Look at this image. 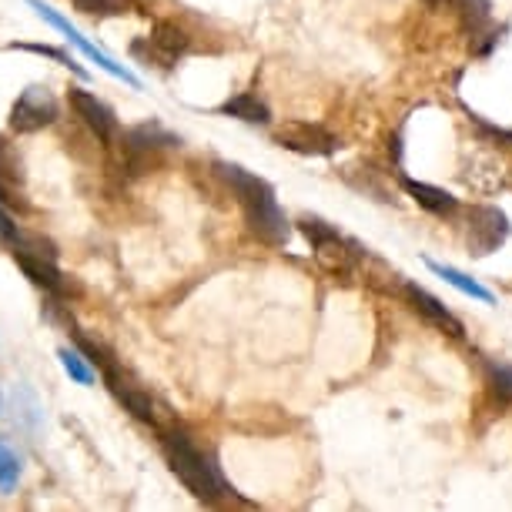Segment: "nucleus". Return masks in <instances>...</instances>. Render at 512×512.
<instances>
[{
  "instance_id": "obj_9",
  "label": "nucleus",
  "mask_w": 512,
  "mask_h": 512,
  "mask_svg": "<svg viewBox=\"0 0 512 512\" xmlns=\"http://www.w3.org/2000/svg\"><path fill=\"white\" fill-rule=\"evenodd\" d=\"M104 375H108L111 395L134 415V419H141V422H148V425H158V405H154V399L141 389V385H134L131 379H124V375L114 369V365H108Z\"/></svg>"
},
{
  "instance_id": "obj_14",
  "label": "nucleus",
  "mask_w": 512,
  "mask_h": 512,
  "mask_svg": "<svg viewBox=\"0 0 512 512\" xmlns=\"http://www.w3.org/2000/svg\"><path fill=\"white\" fill-rule=\"evenodd\" d=\"M17 265L24 268V275L31 278L34 285L47 288V292H61L64 282H61V272H57V258H47V255H37V251H14Z\"/></svg>"
},
{
  "instance_id": "obj_25",
  "label": "nucleus",
  "mask_w": 512,
  "mask_h": 512,
  "mask_svg": "<svg viewBox=\"0 0 512 512\" xmlns=\"http://www.w3.org/2000/svg\"><path fill=\"white\" fill-rule=\"evenodd\" d=\"M429 4H446V0H429Z\"/></svg>"
},
{
  "instance_id": "obj_24",
  "label": "nucleus",
  "mask_w": 512,
  "mask_h": 512,
  "mask_svg": "<svg viewBox=\"0 0 512 512\" xmlns=\"http://www.w3.org/2000/svg\"><path fill=\"white\" fill-rule=\"evenodd\" d=\"M17 238H21V231H17V225L11 221V215H7V211L0 208V245L14 248V245H17Z\"/></svg>"
},
{
  "instance_id": "obj_7",
  "label": "nucleus",
  "mask_w": 512,
  "mask_h": 512,
  "mask_svg": "<svg viewBox=\"0 0 512 512\" xmlns=\"http://www.w3.org/2000/svg\"><path fill=\"white\" fill-rule=\"evenodd\" d=\"M275 141L282 148L295 154H312V158H325L338 148L335 134L325 131L322 124H305V121H288L275 131Z\"/></svg>"
},
{
  "instance_id": "obj_3",
  "label": "nucleus",
  "mask_w": 512,
  "mask_h": 512,
  "mask_svg": "<svg viewBox=\"0 0 512 512\" xmlns=\"http://www.w3.org/2000/svg\"><path fill=\"white\" fill-rule=\"evenodd\" d=\"M298 228H302V235L312 241V255L322 272L335 275V278L355 275V262H359V255H362L359 245L345 241L335 228H328L325 221H318V218H302Z\"/></svg>"
},
{
  "instance_id": "obj_8",
  "label": "nucleus",
  "mask_w": 512,
  "mask_h": 512,
  "mask_svg": "<svg viewBox=\"0 0 512 512\" xmlns=\"http://www.w3.org/2000/svg\"><path fill=\"white\" fill-rule=\"evenodd\" d=\"M462 181L476 191H496V188H506L509 181V164L502 158L499 151H472L466 164H462Z\"/></svg>"
},
{
  "instance_id": "obj_13",
  "label": "nucleus",
  "mask_w": 512,
  "mask_h": 512,
  "mask_svg": "<svg viewBox=\"0 0 512 512\" xmlns=\"http://www.w3.org/2000/svg\"><path fill=\"white\" fill-rule=\"evenodd\" d=\"M405 298H409V305H412L422 318H429V322H432V325H439L442 332H449V335L462 338V322L449 312L446 305L439 302L436 295H429V292H425V288H419V285H405Z\"/></svg>"
},
{
  "instance_id": "obj_19",
  "label": "nucleus",
  "mask_w": 512,
  "mask_h": 512,
  "mask_svg": "<svg viewBox=\"0 0 512 512\" xmlns=\"http://www.w3.org/2000/svg\"><path fill=\"white\" fill-rule=\"evenodd\" d=\"M57 359H61L64 372L71 375V379H74L77 385H91V382H94L91 365L84 362V355H81V352H74V349H61V352H57Z\"/></svg>"
},
{
  "instance_id": "obj_18",
  "label": "nucleus",
  "mask_w": 512,
  "mask_h": 512,
  "mask_svg": "<svg viewBox=\"0 0 512 512\" xmlns=\"http://www.w3.org/2000/svg\"><path fill=\"white\" fill-rule=\"evenodd\" d=\"M456 7H459V17H462V24H466V31L472 34H479L482 27L492 21L489 0H456Z\"/></svg>"
},
{
  "instance_id": "obj_22",
  "label": "nucleus",
  "mask_w": 512,
  "mask_h": 512,
  "mask_svg": "<svg viewBox=\"0 0 512 512\" xmlns=\"http://www.w3.org/2000/svg\"><path fill=\"white\" fill-rule=\"evenodd\" d=\"M77 11L84 14H98V17H111V14H124L128 0H71Z\"/></svg>"
},
{
  "instance_id": "obj_4",
  "label": "nucleus",
  "mask_w": 512,
  "mask_h": 512,
  "mask_svg": "<svg viewBox=\"0 0 512 512\" xmlns=\"http://www.w3.org/2000/svg\"><path fill=\"white\" fill-rule=\"evenodd\" d=\"M54 121H57V101L51 91L41 88V84L27 88L11 108V128L17 134H34Z\"/></svg>"
},
{
  "instance_id": "obj_17",
  "label": "nucleus",
  "mask_w": 512,
  "mask_h": 512,
  "mask_svg": "<svg viewBox=\"0 0 512 512\" xmlns=\"http://www.w3.org/2000/svg\"><path fill=\"white\" fill-rule=\"evenodd\" d=\"M221 114H231V118L248 121V124H268V108L255 94H238V98L225 101L221 104Z\"/></svg>"
},
{
  "instance_id": "obj_12",
  "label": "nucleus",
  "mask_w": 512,
  "mask_h": 512,
  "mask_svg": "<svg viewBox=\"0 0 512 512\" xmlns=\"http://www.w3.org/2000/svg\"><path fill=\"white\" fill-rule=\"evenodd\" d=\"M71 108L77 111V118H81L88 128L98 134L101 141H111L114 131H118V121H114L111 108L104 101H98L94 94L81 91V88H71Z\"/></svg>"
},
{
  "instance_id": "obj_5",
  "label": "nucleus",
  "mask_w": 512,
  "mask_h": 512,
  "mask_svg": "<svg viewBox=\"0 0 512 512\" xmlns=\"http://www.w3.org/2000/svg\"><path fill=\"white\" fill-rule=\"evenodd\" d=\"M27 4H31V7H34V11H37V14H41V17H44V21H47V24H51V27H57V31H61V34H64V37H67V41H71L74 47H81V51H84V54H88V57H91V61H94V64H98V67H104V71H108L111 77H118V81H124V84H131V88H141V81H138V77H134V74L128 71V67L114 64V61H111V57H108V54H104V51H98V47H94V44L88 41V37H84L81 31H77V27H71V24H67V21H64V17H61V14H57V11H51V7H47V4H41V0H27Z\"/></svg>"
},
{
  "instance_id": "obj_2",
  "label": "nucleus",
  "mask_w": 512,
  "mask_h": 512,
  "mask_svg": "<svg viewBox=\"0 0 512 512\" xmlns=\"http://www.w3.org/2000/svg\"><path fill=\"white\" fill-rule=\"evenodd\" d=\"M161 446H164V459H168L171 472L185 482V489L198 502L215 506V502H221L228 496L225 479L218 476V469L211 466L205 452H198V446L185 436V432H164Z\"/></svg>"
},
{
  "instance_id": "obj_6",
  "label": "nucleus",
  "mask_w": 512,
  "mask_h": 512,
  "mask_svg": "<svg viewBox=\"0 0 512 512\" xmlns=\"http://www.w3.org/2000/svg\"><path fill=\"white\" fill-rule=\"evenodd\" d=\"M509 238V218L499 208L479 205L469 211V251L472 255H492Z\"/></svg>"
},
{
  "instance_id": "obj_15",
  "label": "nucleus",
  "mask_w": 512,
  "mask_h": 512,
  "mask_svg": "<svg viewBox=\"0 0 512 512\" xmlns=\"http://www.w3.org/2000/svg\"><path fill=\"white\" fill-rule=\"evenodd\" d=\"M402 188L409 191V198L415 201L419 208L432 211V215H452V211L459 208V201L449 195V191H442L436 185H422V181H402Z\"/></svg>"
},
{
  "instance_id": "obj_20",
  "label": "nucleus",
  "mask_w": 512,
  "mask_h": 512,
  "mask_svg": "<svg viewBox=\"0 0 512 512\" xmlns=\"http://www.w3.org/2000/svg\"><path fill=\"white\" fill-rule=\"evenodd\" d=\"M489 389L496 395L499 402H509L512 405V365H502V362H492L489 369Z\"/></svg>"
},
{
  "instance_id": "obj_16",
  "label": "nucleus",
  "mask_w": 512,
  "mask_h": 512,
  "mask_svg": "<svg viewBox=\"0 0 512 512\" xmlns=\"http://www.w3.org/2000/svg\"><path fill=\"white\" fill-rule=\"evenodd\" d=\"M425 265H429V272H436L439 278H446V282H449L452 288H459L462 295L479 298V302L492 305V292H489V288H482L479 282H472V278H469V275H462L459 268H452V265H439V262H425Z\"/></svg>"
},
{
  "instance_id": "obj_23",
  "label": "nucleus",
  "mask_w": 512,
  "mask_h": 512,
  "mask_svg": "<svg viewBox=\"0 0 512 512\" xmlns=\"http://www.w3.org/2000/svg\"><path fill=\"white\" fill-rule=\"evenodd\" d=\"M14 47H21V51H34V54H44V57H54L57 64H64V67H74V71H81L71 57H67L64 51H57V47H44V44H14Z\"/></svg>"
},
{
  "instance_id": "obj_10",
  "label": "nucleus",
  "mask_w": 512,
  "mask_h": 512,
  "mask_svg": "<svg viewBox=\"0 0 512 512\" xmlns=\"http://www.w3.org/2000/svg\"><path fill=\"white\" fill-rule=\"evenodd\" d=\"M21 188H24V161L14 144L0 134V201L14 208H27Z\"/></svg>"
},
{
  "instance_id": "obj_21",
  "label": "nucleus",
  "mask_w": 512,
  "mask_h": 512,
  "mask_svg": "<svg viewBox=\"0 0 512 512\" xmlns=\"http://www.w3.org/2000/svg\"><path fill=\"white\" fill-rule=\"evenodd\" d=\"M21 479V459L0 442V492H11Z\"/></svg>"
},
{
  "instance_id": "obj_11",
  "label": "nucleus",
  "mask_w": 512,
  "mask_h": 512,
  "mask_svg": "<svg viewBox=\"0 0 512 512\" xmlns=\"http://www.w3.org/2000/svg\"><path fill=\"white\" fill-rule=\"evenodd\" d=\"M185 51H188V34L181 31L178 24L158 21V24L151 27V34H148V57H151L154 64L171 67Z\"/></svg>"
},
{
  "instance_id": "obj_1",
  "label": "nucleus",
  "mask_w": 512,
  "mask_h": 512,
  "mask_svg": "<svg viewBox=\"0 0 512 512\" xmlns=\"http://www.w3.org/2000/svg\"><path fill=\"white\" fill-rule=\"evenodd\" d=\"M215 168H218V175L231 185V191L238 195V205H241V211H245L248 228L255 231L265 245H275V248L288 245V235H292V231H288V221H285L282 208H278V201H275V191L268 188L262 178L248 175L245 168H238V164L218 161Z\"/></svg>"
}]
</instances>
